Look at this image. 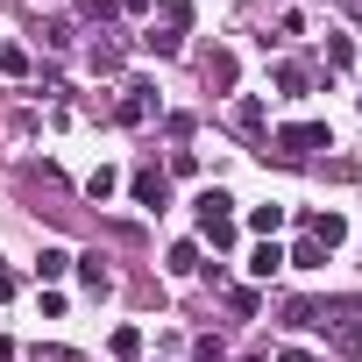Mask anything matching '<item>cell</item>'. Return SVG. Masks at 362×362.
<instances>
[{"label":"cell","mask_w":362,"mask_h":362,"mask_svg":"<svg viewBox=\"0 0 362 362\" xmlns=\"http://www.w3.org/2000/svg\"><path fill=\"white\" fill-rule=\"evenodd\" d=\"M142 50H149V57H177V50H185V36H170V29H156V22H149Z\"/></svg>","instance_id":"cell-13"},{"label":"cell","mask_w":362,"mask_h":362,"mask_svg":"<svg viewBox=\"0 0 362 362\" xmlns=\"http://www.w3.org/2000/svg\"><path fill=\"white\" fill-rule=\"evenodd\" d=\"M64 270H71V249H57V242H50V249L36 256V277H64Z\"/></svg>","instance_id":"cell-16"},{"label":"cell","mask_w":362,"mask_h":362,"mask_svg":"<svg viewBox=\"0 0 362 362\" xmlns=\"http://www.w3.org/2000/svg\"><path fill=\"white\" fill-rule=\"evenodd\" d=\"M192 206H199V221H206V214H235V199H228V192H221V185H206V192H199V199H192Z\"/></svg>","instance_id":"cell-21"},{"label":"cell","mask_w":362,"mask_h":362,"mask_svg":"<svg viewBox=\"0 0 362 362\" xmlns=\"http://www.w3.org/2000/svg\"><path fill=\"white\" fill-rule=\"evenodd\" d=\"M114 192H121V170H107V163H100V170L86 177V199L100 206V199H114Z\"/></svg>","instance_id":"cell-12"},{"label":"cell","mask_w":362,"mask_h":362,"mask_svg":"<svg viewBox=\"0 0 362 362\" xmlns=\"http://www.w3.org/2000/svg\"><path fill=\"white\" fill-rule=\"evenodd\" d=\"M334 355L362 362V320H334Z\"/></svg>","instance_id":"cell-10"},{"label":"cell","mask_w":362,"mask_h":362,"mask_svg":"<svg viewBox=\"0 0 362 362\" xmlns=\"http://www.w3.org/2000/svg\"><path fill=\"white\" fill-rule=\"evenodd\" d=\"M71 270H78V284H86L93 298H107V291H114V270H107L100 256H71Z\"/></svg>","instance_id":"cell-5"},{"label":"cell","mask_w":362,"mask_h":362,"mask_svg":"<svg viewBox=\"0 0 362 362\" xmlns=\"http://www.w3.org/2000/svg\"><path fill=\"white\" fill-rule=\"evenodd\" d=\"M78 15H86V22H107V15H114V0H78Z\"/></svg>","instance_id":"cell-24"},{"label":"cell","mask_w":362,"mask_h":362,"mask_svg":"<svg viewBox=\"0 0 362 362\" xmlns=\"http://www.w3.org/2000/svg\"><path fill=\"white\" fill-rule=\"evenodd\" d=\"M149 15H156V29H170V36H185V29H192V0H156Z\"/></svg>","instance_id":"cell-6"},{"label":"cell","mask_w":362,"mask_h":362,"mask_svg":"<svg viewBox=\"0 0 362 362\" xmlns=\"http://www.w3.org/2000/svg\"><path fill=\"white\" fill-rule=\"evenodd\" d=\"M270 142H277V156H284V163H313L320 149H334V128H327V121H284Z\"/></svg>","instance_id":"cell-1"},{"label":"cell","mask_w":362,"mask_h":362,"mask_svg":"<svg viewBox=\"0 0 362 362\" xmlns=\"http://www.w3.org/2000/svg\"><path fill=\"white\" fill-rule=\"evenodd\" d=\"M277 362H313V355H305V348H284V355H277Z\"/></svg>","instance_id":"cell-27"},{"label":"cell","mask_w":362,"mask_h":362,"mask_svg":"<svg viewBox=\"0 0 362 362\" xmlns=\"http://www.w3.org/2000/svg\"><path fill=\"white\" fill-rule=\"evenodd\" d=\"M114 121H121V128L156 121V86H149V78H128V86H121V100H114Z\"/></svg>","instance_id":"cell-2"},{"label":"cell","mask_w":362,"mask_h":362,"mask_svg":"<svg viewBox=\"0 0 362 362\" xmlns=\"http://www.w3.org/2000/svg\"><path fill=\"white\" fill-rule=\"evenodd\" d=\"M8 298H15V270H8V263H0V305H8Z\"/></svg>","instance_id":"cell-25"},{"label":"cell","mask_w":362,"mask_h":362,"mask_svg":"<svg viewBox=\"0 0 362 362\" xmlns=\"http://www.w3.org/2000/svg\"><path fill=\"white\" fill-rule=\"evenodd\" d=\"M284 263H291V270H320V263H327V249H320V242H313V235H305V242H298V249H291V256H284Z\"/></svg>","instance_id":"cell-15"},{"label":"cell","mask_w":362,"mask_h":362,"mask_svg":"<svg viewBox=\"0 0 362 362\" xmlns=\"http://www.w3.org/2000/svg\"><path fill=\"white\" fill-rule=\"evenodd\" d=\"M355 29H362V8H355Z\"/></svg>","instance_id":"cell-29"},{"label":"cell","mask_w":362,"mask_h":362,"mask_svg":"<svg viewBox=\"0 0 362 362\" xmlns=\"http://www.w3.org/2000/svg\"><path fill=\"white\" fill-rule=\"evenodd\" d=\"M249 228H256V235H263V242H270V235H277V228H284V206H249Z\"/></svg>","instance_id":"cell-14"},{"label":"cell","mask_w":362,"mask_h":362,"mask_svg":"<svg viewBox=\"0 0 362 362\" xmlns=\"http://www.w3.org/2000/svg\"><path fill=\"white\" fill-rule=\"evenodd\" d=\"M355 64V43L348 36H327V71H348Z\"/></svg>","instance_id":"cell-19"},{"label":"cell","mask_w":362,"mask_h":362,"mask_svg":"<svg viewBox=\"0 0 362 362\" xmlns=\"http://www.w3.org/2000/svg\"><path fill=\"white\" fill-rule=\"evenodd\" d=\"M107 348H114L121 362H135V355H142V327H114V341H107Z\"/></svg>","instance_id":"cell-17"},{"label":"cell","mask_w":362,"mask_h":362,"mask_svg":"<svg viewBox=\"0 0 362 362\" xmlns=\"http://www.w3.org/2000/svg\"><path fill=\"white\" fill-rule=\"evenodd\" d=\"M192 362H228V348H221V341H214V334H206V341H199V348H192Z\"/></svg>","instance_id":"cell-23"},{"label":"cell","mask_w":362,"mask_h":362,"mask_svg":"<svg viewBox=\"0 0 362 362\" xmlns=\"http://www.w3.org/2000/svg\"><path fill=\"white\" fill-rule=\"evenodd\" d=\"M199 235H206V249H235V214H206Z\"/></svg>","instance_id":"cell-9"},{"label":"cell","mask_w":362,"mask_h":362,"mask_svg":"<svg viewBox=\"0 0 362 362\" xmlns=\"http://www.w3.org/2000/svg\"><path fill=\"white\" fill-rule=\"evenodd\" d=\"M235 128L256 135V128H263V100H235Z\"/></svg>","instance_id":"cell-20"},{"label":"cell","mask_w":362,"mask_h":362,"mask_svg":"<svg viewBox=\"0 0 362 362\" xmlns=\"http://www.w3.org/2000/svg\"><path fill=\"white\" fill-rule=\"evenodd\" d=\"M163 263H170V270H177V277H192V270H199V242H177V249H170V256H163Z\"/></svg>","instance_id":"cell-18"},{"label":"cell","mask_w":362,"mask_h":362,"mask_svg":"<svg viewBox=\"0 0 362 362\" xmlns=\"http://www.w3.org/2000/svg\"><path fill=\"white\" fill-rule=\"evenodd\" d=\"M305 235H313L320 249H341V242H348V221H341V214H305Z\"/></svg>","instance_id":"cell-4"},{"label":"cell","mask_w":362,"mask_h":362,"mask_svg":"<svg viewBox=\"0 0 362 362\" xmlns=\"http://www.w3.org/2000/svg\"><path fill=\"white\" fill-rule=\"evenodd\" d=\"M242 362H270V355H242Z\"/></svg>","instance_id":"cell-28"},{"label":"cell","mask_w":362,"mask_h":362,"mask_svg":"<svg viewBox=\"0 0 362 362\" xmlns=\"http://www.w3.org/2000/svg\"><path fill=\"white\" fill-rule=\"evenodd\" d=\"M128 199H135V206H149V214H163V206H170V185H163V170H156V163H142V170L128 177Z\"/></svg>","instance_id":"cell-3"},{"label":"cell","mask_w":362,"mask_h":362,"mask_svg":"<svg viewBox=\"0 0 362 362\" xmlns=\"http://www.w3.org/2000/svg\"><path fill=\"white\" fill-rule=\"evenodd\" d=\"M305 86H313V71L284 57V64H277V93H284V100H305Z\"/></svg>","instance_id":"cell-8"},{"label":"cell","mask_w":362,"mask_h":362,"mask_svg":"<svg viewBox=\"0 0 362 362\" xmlns=\"http://www.w3.org/2000/svg\"><path fill=\"white\" fill-rule=\"evenodd\" d=\"M277 270H284V249H277V242H263V249L249 256V277H263V284H270Z\"/></svg>","instance_id":"cell-11"},{"label":"cell","mask_w":362,"mask_h":362,"mask_svg":"<svg viewBox=\"0 0 362 362\" xmlns=\"http://www.w3.org/2000/svg\"><path fill=\"white\" fill-rule=\"evenodd\" d=\"M121 8H128V15H149V8H156V0H121Z\"/></svg>","instance_id":"cell-26"},{"label":"cell","mask_w":362,"mask_h":362,"mask_svg":"<svg viewBox=\"0 0 362 362\" xmlns=\"http://www.w3.org/2000/svg\"><path fill=\"white\" fill-rule=\"evenodd\" d=\"M235 78H242L235 50H214V57H206V86H214V93H235Z\"/></svg>","instance_id":"cell-7"},{"label":"cell","mask_w":362,"mask_h":362,"mask_svg":"<svg viewBox=\"0 0 362 362\" xmlns=\"http://www.w3.org/2000/svg\"><path fill=\"white\" fill-rule=\"evenodd\" d=\"M0 71H15V78H22V71H29V50H8V43H0Z\"/></svg>","instance_id":"cell-22"}]
</instances>
